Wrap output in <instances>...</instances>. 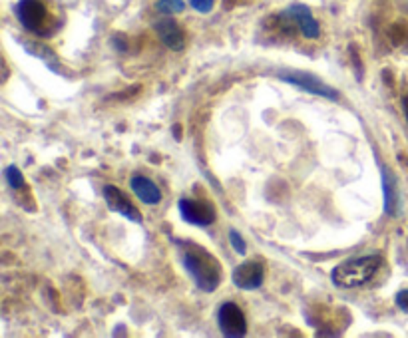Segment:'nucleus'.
Instances as JSON below:
<instances>
[{"label":"nucleus","instance_id":"10","mask_svg":"<svg viewBox=\"0 0 408 338\" xmlns=\"http://www.w3.org/2000/svg\"><path fill=\"white\" fill-rule=\"evenodd\" d=\"M285 17L291 18L299 26V30H301V34L305 38L315 40V38L321 36V26H319V22L315 20V17L311 14V10L307 8L305 4H293V6H289L285 10Z\"/></svg>","mask_w":408,"mask_h":338},{"label":"nucleus","instance_id":"1","mask_svg":"<svg viewBox=\"0 0 408 338\" xmlns=\"http://www.w3.org/2000/svg\"><path fill=\"white\" fill-rule=\"evenodd\" d=\"M182 261L197 288H202L204 292H213L220 287L223 277L222 265L207 249L195 243H184Z\"/></svg>","mask_w":408,"mask_h":338},{"label":"nucleus","instance_id":"3","mask_svg":"<svg viewBox=\"0 0 408 338\" xmlns=\"http://www.w3.org/2000/svg\"><path fill=\"white\" fill-rule=\"evenodd\" d=\"M279 78L287 84L295 86L303 92H309V94H315V96H321V98H327L331 101L339 100V92L331 86H327L324 82H321L317 76L309 74V72H281Z\"/></svg>","mask_w":408,"mask_h":338},{"label":"nucleus","instance_id":"12","mask_svg":"<svg viewBox=\"0 0 408 338\" xmlns=\"http://www.w3.org/2000/svg\"><path fill=\"white\" fill-rule=\"evenodd\" d=\"M382 177V193H385V213L387 215H396L398 209V189H396V177L391 173V169L382 166L380 169Z\"/></svg>","mask_w":408,"mask_h":338},{"label":"nucleus","instance_id":"4","mask_svg":"<svg viewBox=\"0 0 408 338\" xmlns=\"http://www.w3.org/2000/svg\"><path fill=\"white\" fill-rule=\"evenodd\" d=\"M17 18L26 30L46 34L44 26L48 22V10L42 0H20L17 4Z\"/></svg>","mask_w":408,"mask_h":338},{"label":"nucleus","instance_id":"18","mask_svg":"<svg viewBox=\"0 0 408 338\" xmlns=\"http://www.w3.org/2000/svg\"><path fill=\"white\" fill-rule=\"evenodd\" d=\"M394 303H396V306H398L402 312H408V288H402V290L396 292Z\"/></svg>","mask_w":408,"mask_h":338},{"label":"nucleus","instance_id":"11","mask_svg":"<svg viewBox=\"0 0 408 338\" xmlns=\"http://www.w3.org/2000/svg\"><path fill=\"white\" fill-rule=\"evenodd\" d=\"M130 187H132V191L136 193V197L142 203H146V205H157V203L162 201V191H159V187L153 183L150 177H146V175H134L132 179H130Z\"/></svg>","mask_w":408,"mask_h":338},{"label":"nucleus","instance_id":"19","mask_svg":"<svg viewBox=\"0 0 408 338\" xmlns=\"http://www.w3.org/2000/svg\"><path fill=\"white\" fill-rule=\"evenodd\" d=\"M126 42H128V40H126V36H119V34L112 38V44H114V46H116L119 52L128 50V44H126Z\"/></svg>","mask_w":408,"mask_h":338},{"label":"nucleus","instance_id":"17","mask_svg":"<svg viewBox=\"0 0 408 338\" xmlns=\"http://www.w3.org/2000/svg\"><path fill=\"white\" fill-rule=\"evenodd\" d=\"M389 34H391L392 44H402V40H405V28H402V24H392Z\"/></svg>","mask_w":408,"mask_h":338},{"label":"nucleus","instance_id":"13","mask_svg":"<svg viewBox=\"0 0 408 338\" xmlns=\"http://www.w3.org/2000/svg\"><path fill=\"white\" fill-rule=\"evenodd\" d=\"M155 10L162 12V14H179L186 10V2L184 0H157L155 2Z\"/></svg>","mask_w":408,"mask_h":338},{"label":"nucleus","instance_id":"14","mask_svg":"<svg viewBox=\"0 0 408 338\" xmlns=\"http://www.w3.org/2000/svg\"><path fill=\"white\" fill-rule=\"evenodd\" d=\"M6 181H8V186L12 187V189H22V187L26 186V181H24V175H22V171L17 168V166H10V168L6 169Z\"/></svg>","mask_w":408,"mask_h":338},{"label":"nucleus","instance_id":"20","mask_svg":"<svg viewBox=\"0 0 408 338\" xmlns=\"http://www.w3.org/2000/svg\"><path fill=\"white\" fill-rule=\"evenodd\" d=\"M402 108H405V116H407V119H408V96H405V98H402Z\"/></svg>","mask_w":408,"mask_h":338},{"label":"nucleus","instance_id":"9","mask_svg":"<svg viewBox=\"0 0 408 338\" xmlns=\"http://www.w3.org/2000/svg\"><path fill=\"white\" fill-rule=\"evenodd\" d=\"M155 32L159 36V40L173 52H182L184 46H186V34H184V28L173 20V18H164V20H157L153 24Z\"/></svg>","mask_w":408,"mask_h":338},{"label":"nucleus","instance_id":"2","mask_svg":"<svg viewBox=\"0 0 408 338\" xmlns=\"http://www.w3.org/2000/svg\"><path fill=\"white\" fill-rule=\"evenodd\" d=\"M382 265H385V261H382L380 255L358 257V259L344 261V263H340L339 267H335L331 272V279L340 288L362 287L369 281H373V277Z\"/></svg>","mask_w":408,"mask_h":338},{"label":"nucleus","instance_id":"5","mask_svg":"<svg viewBox=\"0 0 408 338\" xmlns=\"http://www.w3.org/2000/svg\"><path fill=\"white\" fill-rule=\"evenodd\" d=\"M217 324L222 335L239 338L247 335V319L235 303H223L217 310Z\"/></svg>","mask_w":408,"mask_h":338},{"label":"nucleus","instance_id":"7","mask_svg":"<svg viewBox=\"0 0 408 338\" xmlns=\"http://www.w3.org/2000/svg\"><path fill=\"white\" fill-rule=\"evenodd\" d=\"M233 285L241 290H255L265 281V267L261 261H243L231 272Z\"/></svg>","mask_w":408,"mask_h":338},{"label":"nucleus","instance_id":"15","mask_svg":"<svg viewBox=\"0 0 408 338\" xmlns=\"http://www.w3.org/2000/svg\"><path fill=\"white\" fill-rule=\"evenodd\" d=\"M229 243H231L233 251H235L237 255L247 253V243H245V239L239 235L235 229H231V231H229Z\"/></svg>","mask_w":408,"mask_h":338},{"label":"nucleus","instance_id":"16","mask_svg":"<svg viewBox=\"0 0 408 338\" xmlns=\"http://www.w3.org/2000/svg\"><path fill=\"white\" fill-rule=\"evenodd\" d=\"M189 4H191L193 10H197V12H202V14H207V12L213 10L215 0H189Z\"/></svg>","mask_w":408,"mask_h":338},{"label":"nucleus","instance_id":"6","mask_svg":"<svg viewBox=\"0 0 408 338\" xmlns=\"http://www.w3.org/2000/svg\"><path fill=\"white\" fill-rule=\"evenodd\" d=\"M179 213L186 223L197 225V227H207L217 219L215 207L204 199H179Z\"/></svg>","mask_w":408,"mask_h":338},{"label":"nucleus","instance_id":"8","mask_svg":"<svg viewBox=\"0 0 408 338\" xmlns=\"http://www.w3.org/2000/svg\"><path fill=\"white\" fill-rule=\"evenodd\" d=\"M104 199H106V205L110 211L119 213L122 217L134 221V223H142V213L137 211L136 205L130 201V197L116 186L104 187Z\"/></svg>","mask_w":408,"mask_h":338}]
</instances>
